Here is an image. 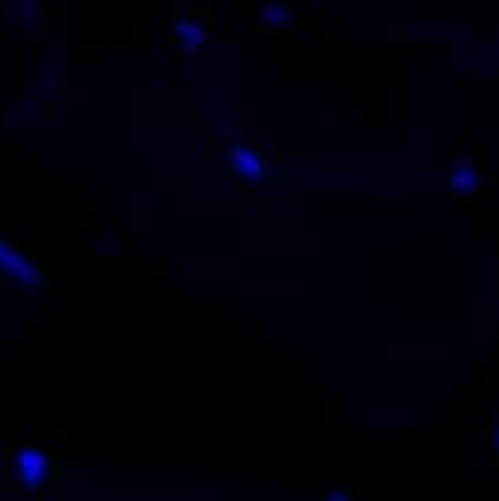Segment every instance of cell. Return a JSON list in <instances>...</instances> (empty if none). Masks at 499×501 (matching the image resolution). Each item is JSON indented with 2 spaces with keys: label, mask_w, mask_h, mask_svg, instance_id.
Listing matches in <instances>:
<instances>
[{
  "label": "cell",
  "mask_w": 499,
  "mask_h": 501,
  "mask_svg": "<svg viewBox=\"0 0 499 501\" xmlns=\"http://www.w3.org/2000/svg\"><path fill=\"white\" fill-rule=\"evenodd\" d=\"M13 475L19 486L30 494L46 491L57 478V462L51 451H46L38 443H22L13 456Z\"/></svg>",
  "instance_id": "6da1fadb"
},
{
  "label": "cell",
  "mask_w": 499,
  "mask_h": 501,
  "mask_svg": "<svg viewBox=\"0 0 499 501\" xmlns=\"http://www.w3.org/2000/svg\"><path fill=\"white\" fill-rule=\"evenodd\" d=\"M484 177H481V168L473 163V160H454L451 163V177H449V185L454 190V195H473L478 187H481Z\"/></svg>",
  "instance_id": "277c9868"
},
{
  "label": "cell",
  "mask_w": 499,
  "mask_h": 501,
  "mask_svg": "<svg viewBox=\"0 0 499 501\" xmlns=\"http://www.w3.org/2000/svg\"><path fill=\"white\" fill-rule=\"evenodd\" d=\"M323 501H358V497L350 488H345V486H334Z\"/></svg>",
  "instance_id": "52a82bcc"
},
{
  "label": "cell",
  "mask_w": 499,
  "mask_h": 501,
  "mask_svg": "<svg viewBox=\"0 0 499 501\" xmlns=\"http://www.w3.org/2000/svg\"><path fill=\"white\" fill-rule=\"evenodd\" d=\"M174 40L185 48V51H196L200 43L206 40V32L193 22H179L174 30Z\"/></svg>",
  "instance_id": "5b68a950"
},
{
  "label": "cell",
  "mask_w": 499,
  "mask_h": 501,
  "mask_svg": "<svg viewBox=\"0 0 499 501\" xmlns=\"http://www.w3.org/2000/svg\"><path fill=\"white\" fill-rule=\"evenodd\" d=\"M0 272H5L8 278L19 281V283H22L24 289H30V291H35V289L40 286L38 270H35L24 256H19L8 243H3V240H0Z\"/></svg>",
  "instance_id": "3957f363"
},
{
  "label": "cell",
  "mask_w": 499,
  "mask_h": 501,
  "mask_svg": "<svg viewBox=\"0 0 499 501\" xmlns=\"http://www.w3.org/2000/svg\"><path fill=\"white\" fill-rule=\"evenodd\" d=\"M259 19L270 27H281V24H289L294 19V11L286 5V3H267L259 13Z\"/></svg>",
  "instance_id": "8992f818"
},
{
  "label": "cell",
  "mask_w": 499,
  "mask_h": 501,
  "mask_svg": "<svg viewBox=\"0 0 499 501\" xmlns=\"http://www.w3.org/2000/svg\"><path fill=\"white\" fill-rule=\"evenodd\" d=\"M492 445H495V451L499 453V424L495 427V432H492Z\"/></svg>",
  "instance_id": "ba28073f"
},
{
  "label": "cell",
  "mask_w": 499,
  "mask_h": 501,
  "mask_svg": "<svg viewBox=\"0 0 499 501\" xmlns=\"http://www.w3.org/2000/svg\"><path fill=\"white\" fill-rule=\"evenodd\" d=\"M232 168L238 174V182L246 185V187H254L259 182H265L267 177V160L259 150L249 147V144H241L232 150Z\"/></svg>",
  "instance_id": "7a4b0ae2"
}]
</instances>
